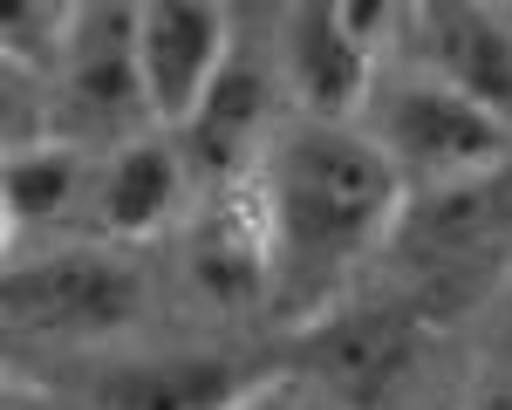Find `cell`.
I'll use <instances>...</instances> for the list:
<instances>
[{"instance_id":"10","label":"cell","mask_w":512,"mask_h":410,"mask_svg":"<svg viewBox=\"0 0 512 410\" xmlns=\"http://www.w3.org/2000/svg\"><path fill=\"white\" fill-rule=\"evenodd\" d=\"M0 205H7V240H14V253L89 240L96 151L76 144V137L14 144V151H7V178H0Z\"/></svg>"},{"instance_id":"6","label":"cell","mask_w":512,"mask_h":410,"mask_svg":"<svg viewBox=\"0 0 512 410\" xmlns=\"http://www.w3.org/2000/svg\"><path fill=\"white\" fill-rule=\"evenodd\" d=\"M239 55V21L226 7H192V0H158L137 7V76L158 130H185L205 110V96L226 82Z\"/></svg>"},{"instance_id":"3","label":"cell","mask_w":512,"mask_h":410,"mask_svg":"<svg viewBox=\"0 0 512 410\" xmlns=\"http://www.w3.org/2000/svg\"><path fill=\"white\" fill-rule=\"evenodd\" d=\"M144 315V274L130 260V246L103 240H69L41 246V253H14L7 267V322L28 342H110Z\"/></svg>"},{"instance_id":"8","label":"cell","mask_w":512,"mask_h":410,"mask_svg":"<svg viewBox=\"0 0 512 410\" xmlns=\"http://www.w3.org/2000/svg\"><path fill=\"white\" fill-rule=\"evenodd\" d=\"M198 199V178L185 164V144L171 130H137L110 151H96V205H89V240L137 246L151 233L185 226Z\"/></svg>"},{"instance_id":"14","label":"cell","mask_w":512,"mask_h":410,"mask_svg":"<svg viewBox=\"0 0 512 410\" xmlns=\"http://www.w3.org/2000/svg\"><path fill=\"white\" fill-rule=\"evenodd\" d=\"M0 410H55V404H48V390H35L28 376H14L7 397H0Z\"/></svg>"},{"instance_id":"16","label":"cell","mask_w":512,"mask_h":410,"mask_svg":"<svg viewBox=\"0 0 512 410\" xmlns=\"http://www.w3.org/2000/svg\"><path fill=\"white\" fill-rule=\"evenodd\" d=\"M506 335H512V308H506Z\"/></svg>"},{"instance_id":"11","label":"cell","mask_w":512,"mask_h":410,"mask_svg":"<svg viewBox=\"0 0 512 410\" xmlns=\"http://www.w3.org/2000/svg\"><path fill=\"white\" fill-rule=\"evenodd\" d=\"M308 363H315V390L342 397V404H390L403 376L417 363V322L396 308H328L308 322Z\"/></svg>"},{"instance_id":"5","label":"cell","mask_w":512,"mask_h":410,"mask_svg":"<svg viewBox=\"0 0 512 410\" xmlns=\"http://www.w3.org/2000/svg\"><path fill=\"white\" fill-rule=\"evenodd\" d=\"M137 130H158L137 76V7H76L69 48L48 76V137L110 151Z\"/></svg>"},{"instance_id":"15","label":"cell","mask_w":512,"mask_h":410,"mask_svg":"<svg viewBox=\"0 0 512 410\" xmlns=\"http://www.w3.org/2000/svg\"><path fill=\"white\" fill-rule=\"evenodd\" d=\"M485 410H512V376L499 383V390H492V404H485Z\"/></svg>"},{"instance_id":"12","label":"cell","mask_w":512,"mask_h":410,"mask_svg":"<svg viewBox=\"0 0 512 410\" xmlns=\"http://www.w3.org/2000/svg\"><path fill=\"white\" fill-rule=\"evenodd\" d=\"M253 376H239L219 356H151V363H123L103 376V404L110 410H219L239 397Z\"/></svg>"},{"instance_id":"7","label":"cell","mask_w":512,"mask_h":410,"mask_svg":"<svg viewBox=\"0 0 512 410\" xmlns=\"http://www.w3.org/2000/svg\"><path fill=\"white\" fill-rule=\"evenodd\" d=\"M178 260L185 281L212 308H260L274 301V233H267V205L260 185H212L198 192L185 226H178Z\"/></svg>"},{"instance_id":"13","label":"cell","mask_w":512,"mask_h":410,"mask_svg":"<svg viewBox=\"0 0 512 410\" xmlns=\"http://www.w3.org/2000/svg\"><path fill=\"white\" fill-rule=\"evenodd\" d=\"M219 410H328V397H321L308 376H253L239 397H226Z\"/></svg>"},{"instance_id":"4","label":"cell","mask_w":512,"mask_h":410,"mask_svg":"<svg viewBox=\"0 0 512 410\" xmlns=\"http://www.w3.org/2000/svg\"><path fill=\"white\" fill-rule=\"evenodd\" d=\"M403 7H287L274 21V76L294 117L355 123L396 55Z\"/></svg>"},{"instance_id":"9","label":"cell","mask_w":512,"mask_h":410,"mask_svg":"<svg viewBox=\"0 0 512 410\" xmlns=\"http://www.w3.org/2000/svg\"><path fill=\"white\" fill-rule=\"evenodd\" d=\"M437 76L444 89L472 96L478 110L512 123V21L492 7H403L396 14V55Z\"/></svg>"},{"instance_id":"2","label":"cell","mask_w":512,"mask_h":410,"mask_svg":"<svg viewBox=\"0 0 512 410\" xmlns=\"http://www.w3.org/2000/svg\"><path fill=\"white\" fill-rule=\"evenodd\" d=\"M355 130L390 158V171L410 185V199L417 192L424 199L472 192L485 178H499L512 158V123H499L472 96L444 89L437 76L410 69V62H383Z\"/></svg>"},{"instance_id":"1","label":"cell","mask_w":512,"mask_h":410,"mask_svg":"<svg viewBox=\"0 0 512 410\" xmlns=\"http://www.w3.org/2000/svg\"><path fill=\"white\" fill-rule=\"evenodd\" d=\"M260 205L274 233V308L321 322L349 281L390 246L410 185L355 123L287 117L260 164Z\"/></svg>"}]
</instances>
